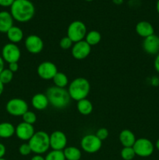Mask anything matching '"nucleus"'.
I'll return each instance as SVG.
<instances>
[{"label": "nucleus", "mask_w": 159, "mask_h": 160, "mask_svg": "<svg viewBox=\"0 0 159 160\" xmlns=\"http://www.w3.org/2000/svg\"><path fill=\"white\" fill-rule=\"evenodd\" d=\"M85 1H87V2H92V1H94V0H85Z\"/></svg>", "instance_id": "42"}, {"label": "nucleus", "mask_w": 159, "mask_h": 160, "mask_svg": "<svg viewBox=\"0 0 159 160\" xmlns=\"http://www.w3.org/2000/svg\"><path fill=\"white\" fill-rule=\"evenodd\" d=\"M67 91L71 99L76 102L84 99L90 93V82L84 78H76L70 82Z\"/></svg>", "instance_id": "3"}, {"label": "nucleus", "mask_w": 159, "mask_h": 160, "mask_svg": "<svg viewBox=\"0 0 159 160\" xmlns=\"http://www.w3.org/2000/svg\"><path fill=\"white\" fill-rule=\"evenodd\" d=\"M87 33V26L80 20H74L70 23L67 28V37L70 38L73 43L84 40Z\"/></svg>", "instance_id": "5"}, {"label": "nucleus", "mask_w": 159, "mask_h": 160, "mask_svg": "<svg viewBox=\"0 0 159 160\" xmlns=\"http://www.w3.org/2000/svg\"><path fill=\"white\" fill-rule=\"evenodd\" d=\"M50 148L52 150L63 151L67 145V137L61 131H55L49 135Z\"/></svg>", "instance_id": "11"}, {"label": "nucleus", "mask_w": 159, "mask_h": 160, "mask_svg": "<svg viewBox=\"0 0 159 160\" xmlns=\"http://www.w3.org/2000/svg\"><path fill=\"white\" fill-rule=\"evenodd\" d=\"M4 84H2V83L1 82V81H0V95H2V94L3 93V91H4Z\"/></svg>", "instance_id": "39"}, {"label": "nucleus", "mask_w": 159, "mask_h": 160, "mask_svg": "<svg viewBox=\"0 0 159 160\" xmlns=\"http://www.w3.org/2000/svg\"><path fill=\"white\" fill-rule=\"evenodd\" d=\"M73 44L74 43L73 42V41H72L70 38L67 37V36H65V37L61 38V40L59 41V46H60V48L63 50L71 49Z\"/></svg>", "instance_id": "30"}, {"label": "nucleus", "mask_w": 159, "mask_h": 160, "mask_svg": "<svg viewBox=\"0 0 159 160\" xmlns=\"http://www.w3.org/2000/svg\"><path fill=\"white\" fill-rule=\"evenodd\" d=\"M65 160H80L82 156V153L80 148L75 146H68L63 150Z\"/></svg>", "instance_id": "23"}, {"label": "nucleus", "mask_w": 159, "mask_h": 160, "mask_svg": "<svg viewBox=\"0 0 159 160\" xmlns=\"http://www.w3.org/2000/svg\"><path fill=\"white\" fill-rule=\"evenodd\" d=\"M143 51L151 56H157L159 53V36L156 34L143 38L142 43Z\"/></svg>", "instance_id": "14"}, {"label": "nucleus", "mask_w": 159, "mask_h": 160, "mask_svg": "<svg viewBox=\"0 0 159 160\" xmlns=\"http://www.w3.org/2000/svg\"><path fill=\"white\" fill-rule=\"evenodd\" d=\"M135 30L137 34L143 38L149 37L154 34V28L153 25L150 22L145 20L138 22L136 25Z\"/></svg>", "instance_id": "16"}, {"label": "nucleus", "mask_w": 159, "mask_h": 160, "mask_svg": "<svg viewBox=\"0 0 159 160\" xmlns=\"http://www.w3.org/2000/svg\"><path fill=\"white\" fill-rule=\"evenodd\" d=\"M28 104L24 99L20 98H13L7 102L6 106V112L13 117H22L27 112Z\"/></svg>", "instance_id": "6"}, {"label": "nucleus", "mask_w": 159, "mask_h": 160, "mask_svg": "<svg viewBox=\"0 0 159 160\" xmlns=\"http://www.w3.org/2000/svg\"><path fill=\"white\" fill-rule=\"evenodd\" d=\"M76 109L81 115H90L93 111V104L89 99L84 98V99L80 100L77 102Z\"/></svg>", "instance_id": "22"}, {"label": "nucleus", "mask_w": 159, "mask_h": 160, "mask_svg": "<svg viewBox=\"0 0 159 160\" xmlns=\"http://www.w3.org/2000/svg\"><path fill=\"white\" fill-rule=\"evenodd\" d=\"M80 146L85 152L93 154L98 152L101 149L102 141L100 140L95 134H86L81 139Z\"/></svg>", "instance_id": "8"}, {"label": "nucleus", "mask_w": 159, "mask_h": 160, "mask_svg": "<svg viewBox=\"0 0 159 160\" xmlns=\"http://www.w3.org/2000/svg\"><path fill=\"white\" fill-rule=\"evenodd\" d=\"M156 9H157V12L159 14V0H157V3H156Z\"/></svg>", "instance_id": "41"}, {"label": "nucleus", "mask_w": 159, "mask_h": 160, "mask_svg": "<svg viewBox=\"0 0 159 160\" xmlns=\"http://www.w3.org/2000/svg\"><path fill=\"white\" fill-rule=\"evenodd\" d=\"M7 38L11 43L17 44L23 39V31L20 28L12 26L6 33Z\"/></svg>", "instance_id": "20"}, {"label": "nucleus", "mask_w": 159, "mask_h": 160, "mask_svg": "<svg viewBox=\"0 0 159 160\" xmlns=\"http://www.w3.org/2000/svg\"><path fill=\"white\" fill-rule=\"evenodd\" d=\"M31 105L37 110H45L49 105L48 97L43 93L35 94L31 98Z\"/></svg>", "instance_id": "18"}, {"label": "nucleus", "mask_w": 159, "mask_h": 160, "mask_svg": "<svg viewBox=\"0 0 159 160\" xmlns=\"http://www.w3.org/2000/svg\"><path fill=\"white\" fill-rule=\"evenodd\" d=\"M13 79V73L9 69H4L0 73V81L2 84H6L10 83Z\"/></svg>", "instance_id": "28"}, {"label": "nucleus", "mask_w": 159, "mask_h": 160, "mask_svg": "<svg viewBox=\"0 0 159 160\" xmlns=\"http://www.w3.org/2000/svg\"><path fill=\"white\" fill-rule=\"evenodd\" d=\"M10 13L14 20L26 23L34 17L35 7L30 0H15L10 6Z\"/></svg>", "instance_id": "1"}, {"label": "nucleus", "mask_w": 159, "mask_h": 160, "mask_svg": "<svg viewBox=\"0 0 159 160\" xmlns=\"http://www.w3.org/2000/svg\"><path fill=\"white\" fill-rule=\"evenodd\" d=\"M154 147H155L156 149H157V151H159V138L157 139V141H156L155 145H154Z\"/></svg>", "instance_id": "40"}, {"label": "nucleus", "mask_w": 159, "mask_h": 160, "mask_svg": "<svg viewBox=\"0 0 159 160\" xmlns=\"http://www.w3.org/2000/svg\"><path fill=\"white\" fill-rule=\"evenodd\" d=\"M6 146H5L3 144L0 143V159L4 157V156L6 155Z\"/></svg>", "instance_id": "36"}, {"label": "nucleus", "mask_w": 159, "mask_h": 160, "mask_svg": "<svg viewBox=\"0 0 159 160\" xmlns=\"http://www.w3.org/2000/svg\"><path fill=\"white\" fill-rule=\"evenodd\" d=\"M19 152H20V154L21 156H27L32 152V151H31V148L30 147L29 144L23 143L22 145H20V146L19 147Z\"/></svg>", "instance_id": "31"}, {"label": "nucleus", "mask_w": 159, "mask_h": 160, "mask_svg": "<svg viewBox=\"0 0 159 160\" xmlns=\"http://www.w3.org/2000/svg\"><path fill=\"white\" fill-rule=\"evenodd\" d=\"M45 95H47L49 105L57 109H63L69 106L71 101L68 91L65 88L51 86L48 88Z\"/></svg>", "instance_id": "2"}, {"label": "nucleus", "mask_w": 159, "mask_h": 160, "mask_svg": "<svg viewBox=\"0 0 159 160\" xmlns=\"http://www.w3.org/2000/svg\"><path fill=\"white\" fill-rule=\"evenodd\" d=\"M95 135H96L101 141H104L108 138V137L109 135V132L108 131V129H106V128H99V129L96 131Z\"/></svg>", "instance_id": "32"}, {"label": "nucleus", "mask_w": 159, "mask_h": 160, "mask_svg": "<svg viewBox=\"0 0 159 160\" xmlns=\"http://www.w3.org/2000/svg\"><path fill=\"white\" fill-rule=\"evenodd\" d=\"M16 128L9 122L0 123V138L7 139L15 134Z\"/></svg>", "instance_id": "21"}, {"label": "nucleus", "mask_w": 159, "mask_h": 160, "mask_svg": "<svg viewBox=\"0 0 159 160\" xmlns=\"http://www.w3.org/2000/svg\"><path fill=\"white\" fill-rule=\"evenodd\" d=\"M31 160H45V157L41 156V155H35L31 158Z\"/></svg>", "instance_id": "38"}, {"label": "nucleus", "mask_w": 159, "mask_h": 160, "mask_svg": "<svg viewBox=\"0 0 159 160\" xmlns=\"http://www.w3.org/2000/svg\"><path fill=\"white\" fill-rule=\"evenodd\" d=\"M2 57L8 64L11 62H18L21 56V51L17 44H6L2 49Z\"/></svg>", "instance_id": "9"}, {"label": "nucleus", "mask_w": 159, "mask_h": 160, "mask_svg": "<svg viewBox=\"0 0 159 160\" xmlns=\"http://www.w3.org/2000/svg\"><path fill=\"white\" fill-rule=\"evenodd\" d=\"M120 156L123 160H132L134 159L136 154L132 147H123L120 152Z\"/></svg>", "instance_id": "26"}, {"label": "nucleus", "mask_w": 159, "mask_h": 160, "mask_svg": "<svg viewBox=\"0 0 159 160\" xmlns=\"http://www.w3.org/2000/svg\"><path fill=\"white\" fill-rule=\"evenodd\" d=\"M91 52V46L85 40L76 42L71 48V54L74 59L82 60L86 59Z\"/></svg>", "instance_id": "13"}, {"label": "nucleus", "mask_w": 159, "mask_h": 160, "mask_svg": "<svg viewBox=\"0 0 159 160\" xmlns=\"http://www.w3.org/2000/svg\"><path fill=\"white\" fill-rule=\"evenodd\" d=\"M24 46L28 52L31 54H38L43 50L44 42L38 35L31 34L25 39Z\"/></svg>", "instance_id": "12"}, {"label": "nucleus", "mask_w": 159, "mask_h": 160, "mask_svg": "<svg viewBox=\"0 0 159 160\" xmlns=\"http://www.w3.org/2000/svg\"><path fill=\"white\" fill-rule=\"evenodd\" d=\"M13 18L10 12L1 11L0 12V33L6 34L7 31L13 25Z\"/></svg>", "instance_id": "17"}, {"label": "nucleus", "mask_w": 159, "mask_h": 160, "mask_svg": "<svg viewBox=\"0 0 159 160\" xmlns=\"http://www.w3.org/2000/svg\"><path fill=\"white\" fill-rule=\"evenodd\" d=\"M31 151L35 155H42L50 148L49 134L44 131H36L33 137L28 141Z\"/></svg>", "instance_id": "4"}, {"label": "nucleus", "mask_w": 159, "mask_h": 160, "mask_svg": "<svg viewBox=\"0 0 159 160\" xmlns=\"http://www.w3.org/2000/svg\"><path fill=\"white\" fill-rule=\"evenodd\" d=\"M5 69V61L3 60L2 57L0 56V73Z\"/></svg>", "instance_id": "37"}, {"label": "nucleus", "mask_w": 159, "mask_h": 160, "mask_svg": "<svg viewBox=\"0 0 159 160\" xmlns=\"http://www.w3.org/2000/svg\"><path fill=\"white\" fill-rule=\"evenodd\" d=\"M57 73L58 68L56 65L50 61H44L41 62L37 68V73L39 78L45 81L52 80Z\"/></svg>", "instance_id": "10"}, {"label": "nucleus", "mask_w": 159, "mask_h": 160, "mask_svg": "<svg viewBox=\"0 0 159 160\" xmlns=\"http://www.w3.org/2000/svg\"><path fill=\"white\" fill-rule=\"evenodd\" d=\"M0 160H6V159H4V158H1V159H0Z\"/></svg>", "instance_id": "43"}, {"label": "nucleus", "mask_w": 159, "mask_h": 160, "mask_svg": "<svg viewBox=\"0 0 159 160\" xmlns=\"http://www.w3.org/2000/svg\"><path fill=\"white\" fill-rule=\"evenodd\" d=\"M35 132L34 126L25 122H21L16 127L15 134L21 141H29Z\"/></svg>", "instance_id": "15"}, {"label": "nucleus", "mask_w": 159, "mask_h": 160, "mask_svg": "<svg viewBox=\"0 0 159 160\" xmlns=\"http://www.w3.org/2000/svg\"><path fill=\"white\" fill-rule=\"evenodd\" d=\"M22 119H23V122L33 125L37 121V115L35 112L28 110L22 116Z\"/></svg>", "instance_id": "29"}, {"label": "nucleus", "mask_w": 159, "mask_h": 160, "mask_svg": "<svg viewBox=\"0 0 159 160\" xmlns=\"http://www.w3.org/2000/svg\"><path fill=\"white\" fill-rule=\"evenodd\" d=\"M154 148L153 142L146 138L137 139L132 146L136 156L143 158L151 156L154 152Z\"/></svg>", "instance_id": "7"}, {"label": "nucleus", "mask_w": 159, "mask_h": 160, "mask_svg": "<svg viewBox=\"0 0 159 160\" xmlns=\"http://www.w3.org/2000/svg\"><path fill=\"white\" fill-rule=\"evenodd\" d=\"M101 40V33L98 32V31H90L87 33L85 37V41L87 42V44L90 45V46H94L100 43Z\"/></svg>", "instance_id": "24"}, {"label": "nucleus", "mask_w": 159, "mask_h": 160, "mask_svg": "<svg viewBox=\"0 0 159 160\" xmlns=\"http://www.w3.org/2000/svg\"><path fill=\"white\" fill-rule=\"evenodd\" d=\"M45 160H65L63 151L51 150L45 157Z\"/></svg>", "instance_id": "27"}, {"label": "nucleus", "mask_w": 159, "mask_h": 160, "mask_svg": "<svg viewBox=\"0 0 159 160\" xmlns=\"http://www.w3.org/2000/svg\"><path fill=\"white\" fill-rule=\"evenodd\" d=\"M154 67L155 69L156 72L157 73H159V53L155 56V59H154Z\"/></svg>", "instance_id": "35"}, {"label": "nucleus", "mask_w": 159, "mask_h": 160, "mask_svg": "<svg viewBox=\"0 0 159 160\" xmlns=\"http://www.w3.org/2000/svg\"><path fill=\"white\" fill-rule=\"evenodd\" d=\"M118 139L123 147H132L137 140L134 133L129 129L123 130L119 133Z\"/></svg>", "instance_id": "19"}, {"label": "nucleus", "mask_w": 159, "mask_h": 160, "mask_svg": "<svg viewBox=\"0 0 159 160\" xmlns=\"http://www.w3.org/2000/svg\"><path fill=\"white\" fill-rule=\"evenodd\" d=\"M0 139H1V138H0Z\"/></svg>", "instance_id": "44"}, {"label": "nucleus", "mask_w": 159, "mask_h": 160, "mask_svg": "<svg viewBox=\"0 0 159 160\" xmlns=\"http://www.w3.org/2000/svg\"><path fill=\"white\" fill-rule=\"evenodd\" d=\"M15 0H0V6L2 7H10Z\"/></svg>", "instance_id": "33"}, {"label": "nucleus", "mask_w": 159, "mask_h": 160, "mask_svg": "<svg viewBox=\"0 0 159 160\" xmlns=\"http://www.w3.org/2000/svg\"><path fill=\"white\" fill-rule=\"evenodd\" d=\"M54 85L56 87L62 88H65L67 85L69 84V78L66 76V74L62 72H59L55 75V77L52 79Z\"/></svg>", "instance_id": "25"}, {"label": "nucleus", "mask_w": 159, "mask_h": 160, "mask_svg": "<svg viewBox=\"0 0 159 160\" xmlns=\"http://www.w3.org/2000/svg\"><path fill=\"white\" fill-rule=\"evenodd\" d=\"M8 69L14 73L15 72H17L19 69L18 62H11V63H9V67H8Z\"/></svg>", "instance_id": "34"}]
</instances>
